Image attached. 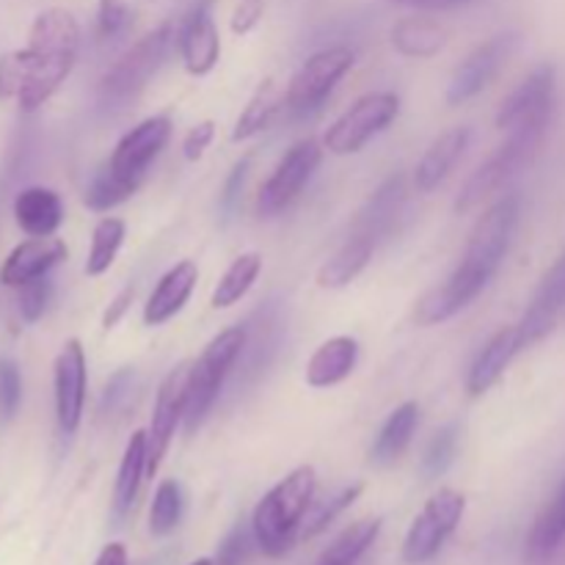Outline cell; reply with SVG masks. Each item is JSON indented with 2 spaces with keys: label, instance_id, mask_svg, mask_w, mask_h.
I'll list each match as a JSON object with an SVG mask.
<instances>
[{
  "label": "cell",
  "instance_id": "cell-11",
  "mask_svg": "<svg viewBox=\"0 0 565 565\" xmlns=\"http://www.w3.org/2000/svg\"><path fill=\"white\" fill-rule=\"evenodd\" d=\"M188 370L191 364H177L160 384L158 397H154L152 423L147 430V478H154L169 452L174 430L185 423V403H188Z\"/></svg>",
  "mask_w": 565,
  "mask_h": 565
},
{
  "label": "cell",
  "instance_id": "cell-43",
  "mask_svg": "<svg viewBox=\"0 0 565 565\" xmlns=\"http://www.w3.org/2000/svg\"><path fill=\"white\" fill-rule=\"evenodd\" d=\"M22 403V375L17 362L3 359L0 362V417L11 419L20 412Z\"/></svg>",
  "mask_w": 565,
  "mask_h": 565
},
{
  "label": "cell",
  "instance_id": "cell-50",
  "mask_svg": "<svg viewBox=\"0 0 565 565\" xmlns=\"http://www.w3.org/2000/svg\"><path fill=\"white\" fill-rule=\"evenodd\" d=\"M191 565H213V561H196V563H191Z\"/></svg>",
  "mask_w": 565,
  "mask_h": 565
},
{
  "label": "cell",
  "instance_id": "cell-28",
  "mask_svg": "<svg viewBox=\"0 0 565 565\" xmlns=\"http://www.w3.org/2000/svg\"><path fill=\"white\" fill-rule=\"evenodd\" d=\"M143 478H147V430H136L130 436L121 456L119 472H116L114 486V516L125 519L130 508L136 505L138 489H141Z\"/></svg>",
  "mask_w": 565,
  "mask_h": 565
},
{
  "label": "cell",
  "instance_id": "cell-39",
  "mask_svg": "<svg viewBox=\"0 0 565 565\" xmlns=\"http://www.w3.org/2000/svg\"><path fill=\"white\" fill-rule=\"evenodd\" d=\"M138 390V373L136 367H121L119 373L110 375L108 386L103 392V401H99V414L103 417H114V414L125 412L127 403L132 401Z\"/></svg>",
  "mask_w": 565,
  "mask_h": 565
},
{
  "label": "cell",
  "instance_id": "cell-8",
  "mask_svg": "<svg viewBox=\"0 0 565 565\" xmlns=\"http://www.w3.org/2000/svg\"><path fill=\"white\" fill-rule=\"evenodd\" d=\"M463 511H467V497L456 489H439L419 516L408 527L406 541H403V563L425 565L434 561L447 544L456 527L461 524Z\"/></svg>",
  "mask_w": 565,
  "mask_h": 565
},
{
  "label": "cell",
  "instance_id": "cell-20",
  "mask_svg": "<svg viewBox=\"0 0 565 565\" xmlns=\"http://www.w3.org/2000/svg\"><path fill=\"white\" fill-rule=\"evenodd\" d=\"M406 199H408V188H406V177L403 174H392L386 177L384 182L379 185V191L367 199V204L359 213L356 224H353V232L356 235L370 237V241L379 246V241L390 237L395 232L397 218L406 210Z\"/></svg>",
  "mask_w": 565,
  "mask_h": 565
},
{
  "label": "cell",
  "instance_id": "cell-37",
  "mask_svg": "<svg viewBox=\"0 0 565 565\" xmlns=\"http://www.w3.org/2000/svg\"><path fill=\"white\" fill-rule=\"evenodd\" d=\"M364 491L362 483H351V486H342L337 494H331L329 500L318 502V505L309 508L307 519H303V527H301V539H315L320 535L323 530H329L331 524L340 519V513H345L353 502L359 500V494Z\"/></svg>",
  "mask_w": 565,
  "mask_h": 565
},
{
  "label": "cell",
  "instance_id": "cell-27",
  "mask_svg": "<svg viewBox=\"0 0 565 565\" xmlns=\"http://www.w3.org/2000/svg\"><path fill=\"white\" fill-rule=\"evenodd\" d=\"M417 425L419 403L406 401L403 406H397L395 412L386 417V423L381 425L379 436H375V445L370 447V461H373L375 467H392V463L408 450Z\"/></svg>",
  "mask_w": 565,
  "mask_h": 565
},
{
  "label": "cell",
  "instance_id": "cell-42",
  "mask_svg": "<svg viewBox=\"0 0 565 565\" xmlns=\"http://www.w3.org/2000/svg\"><path fill=\"white\" fill-rule=\"evenodd\" d=\"M20 296H17V307H20V315L25 323H36L44 312H47L50 301H53V281L47 276L42 279H33L28 285L17 287Z\"/></svg>",
  "mask_w": 565,
  "mask_h": 565
},
{
  "label": "cell",
  "instance_id": "cell-2",
  "mask_svg": "<svg viewBox=\"0 0 565 565\" xmlns=\"http://www.w3.org/2000/svg\"><path fill=\"white\" fill-rule=\"evenodd\" d=\"M81 47V25L66 9H47L33 20L28 47L0 55V99H14L31 114L70 77Z\"/></svg>",
  "mask_w": 565,
  "mask_h": 565
},
{
  "label": "cell",
  "instance_id": "cell-4",
  "mask_svg": "<svg viewBox=\"0 0 565 565\" xmlns=\"http://www.w3.org/2000/svg\"><path fill=\"white\" fill-rule=\"evenodd\" d=\"M550 121L552 119H533L508 130V138L497 147V152L486 163H480L478 171L463 182L461 193L456 196V213H472L491 193H497L508 180H513L535 158L539 147L544 143L546 130H550Z\"/></svg>",
  "mask_w": 565,
  "mask_h": 565
},
{
  "label": "cell",
  "instance_id": "cell-14",
  "mask_svg": "<svg viewBox=\"0 0 565 565\" xmlns=\"http://www.w3.org/2000/svg\"><path fill=\"white\" fill-rule=\"evenodd\" d=\"M557 99V72L552 64L539 66L530 72L497 110V127L502 132L524 125L533 119H552Z\"/></svg>",
  "mask_w": 565,
  "mask_h": 565
},
{
  "label": "cell",
  "instance_id": "cell-41",
  "mask_svg": "<svg viewBox=\"0 0 565 565\" xmlns=\"http://www.w3.org/2000/svg\"><path fill=\"white\" fill-rule=\"evenodd\" d=\"M132 22V11L125 0H99L97 6V36L99 42H114L125 36Z\"/></svg>",
  "mask_w": 565,
  "mask_h": 565
},
{
  "label": "cell",
  "instance_id": "cell-29",
  "mask_svg": "<svg viewBox=\"0 0 565 565\" xmlns=\"http://www.w3.org/2000/svg\"><path fill=\"white\" fill-rule=\"evenodd\" d=\"M373 252L375 243L370 241V237L353 232V235L337 248L334 257L326 259L323 268L318 270V285L323 287V290H342V287L351 285V281L367 268Z\"/></svg>",
  "mask_w": 565,
  "mask_h": 565
},
{
  "label": "cell",
  "instance_id": "cell-7",
  "mask_svg": "<svg viewBox=\"0 0 565 565\" xmlns=\"http://www.w3.org/2000/svg\"><path fill=\"white\" fill-rule=\"evenodd\" d=\"M401 114V99L392 92H370L359 97L334 125L326 130L323 149L331 154H356L384 132Z\"/></svg>",
  "mask_w": 565,
  "mask_h": 565
},
{
  "label": "cell",
  "instance_id": "cell-48",
  "mask_svg": "<svg viewBox=\"0 0 565 565\" xmlns=\"http://www.w3.org/2000/svg\"><path fill=\"white\" fill-rule=\"evenodd\" d=\"M132 298H136V287H125V290H121L119 296H116L114 301L108 303V309H105V315H103V329L105 331H110L116 323H119L121 318H125L127 309L132 307Z\"/></svg>",
  "mask_w": 565,
  "mask_h": 565
},
{
  "label": "cell",
  "instance_id": "cell-49",
  "mask_svg": "<svg viewBox=\"0 0 565 565\" xmlns=\"http://www.w3.org/2000/svg\"><path fill=\"white\" fill-rule=\"evenodd\" d=\"M94 565H130V563H127L125 544H119V541H116V544L105 546V550L99 552L97 563H94Z\"/></svg>",
  "mask_w": 565,
  "mask_h": 565
},
{
  "label": "cell",
  "instance_id": "cell-10",
  "mask_svg": "<svg viewBox=\"0 0 565 565\" xmlns=\"http://www.w3.org/2000/svg\"><path fill=\"white\" fill-rule=\"evenodd\" d=\"M320 160H323V147L315 138H303V141L292 143L285 158L279 160V166L274 169V174L259 188L257 213L263 218H274L281 210L290 207L301 196L307 182L312 180Z\"/></svg>",
  "mask_w": 565,
  "mask_h": 565
},
{
  "label": "cell",
  "instance_id": "cell-1",
  "mask_svg": "<svg viewBox=\"0 0 565 565\" xmlns=\"http://www.w3.org/2000/svg\"><path fill=\"white\" fill-rule=\"evenodd\" d=\"M522 199L516 193L497 199L469 232L461 265L441 287L423 296L414 309L417 326H436L467 309L500 274V265L516 235Z\"/></svg>",
  "mask_w": 565,
  "mask_h": 565
},
{
  "label": "cell",
  "instance_id": "cell-36",
  "mask_svg": "<svg viewBox=\"0 0 565 565\" xmlns=\"http://www.w3.org/2000/svg\"><path fill=\"white\" fill-rule=\"evenodd\" d=\"M138 188H141V182L114 174V171L105 166V169L94 177L92 185L86 188L83 202H86V207L94 210V213H105V210H114L116 204L127 202Z\"/></svg>",
  "mask_w": 565,
  "mask_h": 565
},
{
  "label": "cell",
  "instance_id": "cell-44",
  "mask_svg": "<svg viewBox=\"0 0 565 565\" xmlns=\"http://www.w3.org/2000/svg\"><path fill=\"white\" fill-rule=\"evenodd\" d=\"M248 169H252V158H243V160H237L235 166H232L230 177H226L224 191H221V202H218L224 221L235 218V210H237V204H241L243 185H246Z\"/></svg>",
  "mask_w": 565,
  "mask_h": 565
},
{
  "label": "cell",
  "instance_id": "cell-33",
  "mask_svg": "<svg viewBox=\"0 0 565 565\" xmlns=\"http://www.w3.org/2000/svg\"><path fill=\"white\" fill-rule=\"evenodd\" d=\"M263 274V257L257 252H246L224 270V276L215 285L213 296H210V303L213 309H230L235 307L241 298H246V292L252 290L257 276Z\"/></svg>",
  "mask_w": 565,
  "mask_h": 565
},
{
  "label": "cell",
  "instance_id": "cell-47",
  "mask_svg": "<svg viewBox=\"0 0 565 565\" xmlns=\"http://www.w3.org/2000/svg\"><path fill=\"white\" fill-rule=\"evenodd\" d=\"M386 3H395L414 11H456L480 3V0H386Z\"/></svg>",
  "mask_w": 565,
  "mask_h": 565
},
{
  "label": "cell",
  "instance_id": "cell-9",
  "mask_svg": "<svg viewBox=\"0 0 565 565\" xmlns=\"http://www.w3.org/2000/svg\"><path fill=\"white\" fill-rule=\"evenodd\" d=\"M353 55L351 47L345 44H337V47L318 50L315 55H309L298 72L292 75L290 86H287L285 103L292 114H309V110H318L320 105L329 99V94L334 92L337 83L353 70Z\"/></svg>",
  "mask_w": 565,
  "mask_h": 565
},
{
  "label": "cell",
  "instance_id": "cell-26",
  "mask_svg": "<svg viewBox=\"0 0 565 565\" xmlns=\"http://www.w3.org/2000/svg\"><path fill=\"white\" fill-rule=\"evenodd\" d=\"M565 544V478L557 486V491L552 494V500L541 508V513L535 516L533 527H530L527 546H524V555L530 563L544 565L550 563Z\"/></svg>",
  "mask_w": 565,
  "mask_h": 565
},
{
  "label": "cell",
  "instance_id": "cell-34",
  "mask_svg": "<svg viewBox=\"0 0 565 565\" xmlns=\"http://www.w3.org/2000/svg\"><path fill=\"white\" fill-rule=\"evenodd\" d=\"M185 513V491H182L180 480H163L152 497V508H149V533L163 539V535L174 533L177 524L182 522Z\"/></svg>",
  "mask_w": 565,
  "mask_h": 565
},
{
  "label": "cell",
  "instance_id": "cell-40",
  "mask_svg": "<svg viewBox=\"0 0 565 565\" xmlns=\"http://www.w3.org/2000/svg\"><path fill=\"white\" fill-rule=\"evenodd\" d=\"M254 546H257V539H254L252 522L248 524L237 522L235 527L226 533V539L221 541L218 555H215L213 565H246L248 557H252Z\"/></svg>",
  "mask_w": 565,
  "mask_h": 565
},
{
  "label": "cell",
  "instance_id": "cell-3",
  "mask_svg": "<svg viewBox=\"0 0 565 565\" xmlns=\"http://www.w3.org/2000/svg\"><path fill=\"white\" fill-rule=\"evenodd\" d=\"M318 475L312 467H298L259 500L252 513L257 546L268 557H281L301 541L303 519L312 508Z\"/></svg>",
  "mask_w": 565,
  "mask_h": 565
},
{
  "label": "cell",
  "instance_id": "cell-38",
  "mask_svg": "<svg viewBox=\"0 0 565 565\" xmlns=\"http://www.w3.org/2000/svg\"><path fill=\"white\" fill-rule=\"evenodd\" d=\"M458 439H461V425L450 423L445 428H439L434 434V439L428 441L423 452V475L425 480H436L452 467L458 452Z\"/></svg>",
  "mask_w": 565,
  "mask_h": 565
},
{
  "label": "cell",
  "instance_id": "cell-46",
  "mask_svg": "<svg viewBox=\"0 0 565 565\" xmlns=\"http://www.w3.org/2000/svg\"><path fill=\"white\" fill-rule=\"evenodd\" d=\"M263 11L265 0H241V3L235 6V11H232V31H235L237 36L252 33L254 28L259 25V20H263Z\"/></svg>",
  "mask_w": 565,
  "mask_h": 565
},
{
  "label": "cell",
  "instance_id": "cell-5",
  "mask_svg": "<svg viewBox=\"0 0 565 565\" xmlns=\"http://www.w3.org/2000/svg\"><path fill=\"white\" fill-rule=\"evenodd\" d=\"M243 345H246V326H232V329L213 337L202 356L191 364V370H188L185 434H196L202 428L210 408L218 401L221 386L241 359Z\"/></svg>",
  "mask_w": 565,
  "mask_h": 565
},
{
  "label": "cell",
  "instance_id": "cell-25",
  "mask_svg": "<svg viewBox=\"0 0 565 565\" xmlns=\"http://www.w3.org/2000/svg\"><path fill=\"white\" fill-rule=\"evenodd\" d=\"M14 221L25 235L50 237L64 224V202L53 188H25L14 199Z\"/></svg>",
  "mask_w": 565,
  "mask_h": 565
},
{
  "label": "cell",
  "instance_id": "cell-12",
  "mask_svg": "<svg viewBox=\"0 0 565 565\" xmlns=\"http://www.w3.org/2000/svg\"><path fill=\"white\" fill-rule=\"evenodd\" d=\"M519 33L513 31L497 33V36L478 44V47L456 66V72H452L450 86H447V103L463 105L469 103V99L478 97L483 88H489L491 81L500 75L502 66L508 64V58L513 55Z\"/></svg>",
  "mask_w": 565,
  "mask_h": 565
},
{
  "label": "cell",
  "instance_id": "cell-21",
  "mask_svg": "<svg viewBox=\"0 0 565 565\" xmlns=\"http://www.w3.org/2000/svg\"><path fill=\"white\" fill-rule=\"evenodd\" d=\"M565 312V252L563 257L557 259L555 265L550 268V274L541 279L539 290H535L533 301H530L527 312L522 318V334L527 340V345L533 342L544 340L555 323L561 320V315Z\"/></svg>",
  "mask_w": 565,
  "mask_h": 565
},
{
  "label": "cell",
  "instance_id": "cell-32",
  "mask_svg": "<svg viewBox=\"0 0 565 565\" xmlns=\"http://www.w3.org/2000/svg\"><path fill=\"white\" fill-rule=\"evenodd\" d=\"M381 533V519H362V522H353L351 527L342 530L323 552L315 561V565H356L367 555L370 546L375 544Z\"/></svg>",
  "mask_w": 565,
  "mask_h": 565
},
{
  "label": "cell",
  "instance_id": "cell-24",
  "mask_svg": "<svg viewBox=\"0 0 565 565\" xmlns=\"http://www.w3.org/2000/svg\"><path fill=\"white\" fill-rule=\"evenodd\" d=\"M359 364V342L340 334L326 340L307 362V384L312 390H329L342 384Z\"/></svg>",
  "mask_w": 565,
  "mask_h": 565
},
{
  "label": "cell",
  "instance_id": "cell-31",
  "mask_svg": "<svg viewBox=\"0 0 565 565\" xmlns=\"http://www.w3.org/2000/svg\"><path fill=\"white\" fill-rule=\"evenodd\" d=\"M285 94L279 92L274 81H265L263 86L254 92V97L248 99V105L243 108V114L237 116L235 130H232V141H248V138L259 136L263 130H268L274 125V119L279 116V110L285 108Z\"/></svg>",
  "mask_w": 565,
  "mask_h": 565
},
{
  "label": "cell",
  "instance_id": "cell-16",
  "mask_svg": "<svg viewBox=\"0 0 565 565\" xmlns=\"http://www.w3.org/2000/svg\"><path fill=\"white\" fill-rule=\"evenodd\" d=\"M243 326H246V345H243L237 364H243V384H254L270 367L276 353H279L281 331H285V326H281V307L276 301H268Z\"/></svg>",
  "mask_w": 565,
  "mask_h": 565
},
{
  "label": "cell",
  "instance_id": "cell-45",
  "mask_svg": "<svg viewBox=\"0 0 565 565\" xmlns=\"http://www.w3.org/2000/svg\"><path fill=\"white\" fill-rule=\"evenodd\" d=\"M213 138H215V121L204 119V121H199L196 127H191L185 136V141H182V154H185V160H191V163L202 160V154L207 152L210 143H213Z\"/></svg>",
  "mask_w": 565,
  "mask_h": 565
},
{
  "label": "cell",
  "instance_id": "cell-17",
  "mask_svg": "<svg viewBox=\"0 0 565 565\" xmlns=\"http://www.w3.org/2000/svg\"><path fill=\"white\" fill-rule=\"evenodd\" d=\"M177 36H180L177 42H180L185 70L196 77L210 75L221 58V36L218 28H215L210 0H196L191 6Z\"/></svg>",
  "mask_w": 565,
  "mask_h": 565
},
{
  "label": "cell",
  "instance_id": "cell-22",
  "mask_svg": "<svg viewBox=\"0 0 565 565\" xmlns=\"http://www.w3.org/2000/svg\"><path fill=\"white\" fill-rule=\"evenodd\" d=\"M196 281L199 268L191 259H182L174 268L166 270L163 279L158 281V287H154L152 296H149L147 307H143V323H147L149 329L169 323L174 315H180L182 309H185L188 298L196 290Z\"/></svg>",
  "mask_w": 565,
  "mask_h": 565
},
{
  "label": "cell",
  "instance_id": "cell-13",
  "mask_svg": "<svg viewBox=\"0 0 565 565\" xmlns=\"http://www.w3.org/2000/svg\"><path fill=\"white\" fill-rule=\"evenodd\" d=\"M53 390L61 434L72 436L81 428L83 406H86V351L81 340H66L55 356Z\"/></svg>",
  "mask_w": 565,
  "mask_h": 565
},
{
  "label": "cell",
  "instance_id": "cell-30",
  "mask_svg": "<svg viewBox=\"0 0 565 565\" xmlns=\"http://www.w3.org/2000/svg\"><path fill=\"white\" fill-rule=\"evenodd\" d=\"M392 44L406 58H434L447 44V31L428 17H403L392 28Z\"/></svg>",
  "mask_w": 565,
  "mask_h": 565
},
{
  "label": "cell",
  "instance_id": "cell-6",
  "mask_svg": "<svg viewBox=\"0 0 565 565\" xmlns=\"http://www.w3.org/2000/svg\"><path fill=\"white\" fill-rule=\"evenodd\" d=\"M171 42H174V31H171L169 22H163L160 28H154L152 33L138 39L108 72H105L103 83H99V103L105 108H127L130 103H136L143 94V88L149 86L154 75H158L160 66L169 58Z\"/></svg>",
  "mask_w": 565,
  "mask_h": 565
},
{
  "label": "cell",
  "instance_id": "cell-35",
  "mask_svg": "<svg viewBox=\"0 0 565 565\" xmlns=\"http://www.w3.org/2000/svg\"><path fill=\"white\" fill-rule=\"evenodd\" d=\"M121 243H125V221L121 218H103L94 226L92 248H88L86 259V276H103L114 265L116 254H119Z\"/></svg>",
  "mask_w": 565,
  "mask_h": 565
},
{
  "label": "cell",
  "instance_id": "cell-18",
  "mask_svg": "<svg viewBox=\"0 0 565 565\" xmlns=\"http://www.w3.org/2000/svg\"><path fill=\"white\" fill-rule=\"evenodd\" d=\"M66 259V243L61 237H28L0 265V281L6 287H22L42 279Z\"/></svg>",
  "mask_w": 565,
  "mask_h": 565
},
{
  "label": "cell",
  "instance_id": "cell-15",
  "mask_svg": "<svg viewBox=\"0 0 565 565\" xmlns=\"http://www.w3.org/2000/svg\"><path fill=\"white\" fill-rule=\"evenodd\" d=\"M171 138V119L169 116H149V119L138 121L130 132L119 138L114 154L108 160V169L114 174L127 177V180L143 182L149 163L160 154V149L169 143Z\"/></svg>",
  "mask_w": 565,
  "mask_h": 565
},
{
  "label": "cell",
  "instance_id": "cell-19",
  "mask_svg": "<svg viewBox=\"0 0 565 565\" xmlns=\"http://www.w3.org/2000/svg\"><path fill=\"white\" fill-rule=\"evenodd\" d=\"M524 345H527V340H524L522 326L519 323L505 326V329L497 331V334L491 337L483 348H480V353L475 356L472 367H469V373H467L469 395L472 397L486 395V392H489L491 386H494L497 381L505 375V370L511 367V362L516 359V353L522 351Z\"/></svg>",
  "mask_w": 565,
  "mask_h": 565
},
{
  "label": "cell",
  "instance_id": "cell-23",
  "mask_svg": "<svg viewBox=\"0 0 565 565\" xmlns=\"http://www.w3.org/2000/svg\"><path fill=\"white\" fill-rule=\"evenodd\" d=\"M469 141H472V130L469 127H450V130L441 132L425 154L419 158L417 169H414V188L419 193H430L441 185V182L450 177V171L456 169L458 160L467 152Z\"/></svg>",
  "mask_w": 565,
  "mask_h": 565
}]
</instances>
